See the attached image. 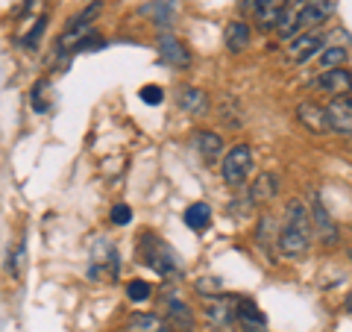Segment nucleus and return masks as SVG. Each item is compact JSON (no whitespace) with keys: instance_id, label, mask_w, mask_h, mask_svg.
<instances>
[{"instance_id":"obj_31","label":"nucleus","mask_w":352,"mask_h":332,"mask_svg":"<svg viewBox=\"0 0 352 332\" xmlns=\"http://www.w3.org/2000/svg\"><path fill=\"white\" fill-rule=\"evenodd\" d=\"M138 97L144 101L147 106H159L162 101H164V92H162V85H144L138 92Z\"/></svg>"},{"instance_id":"obj_20","label":"nucleus","mask_w":352,"mask_h":332,"mask_svg":"<svg viewBox=\"0 0 352 332\" xmlns=\"http://www.w3.org/2000/svg\"><path fill=\"white\" fill-rule=\"evenodd\" d=\"M126 329L129 332H170L168 320L159 318V315H150V312H138L126 320Z\"/></svg>"},{"instance_id":"obj_19","label":"nucleus","mask_w":352,"mask_h":332,"mask_svg":"<svg viewBox=\"0 0 352 332\" xmlns=\"http://www.w3.org/2000/svg\"><path fill=\"white\" fill-rule=\"evenodd\" d=\"M194 147H197V153H200L206 162H214L220 153H223V138H220L217 132L197 129V132H194Z\"/></svg>"},{"instance_id":"obj_2","label":"nucleus","mask_w":352,"mask_h":332,"mask_svg":"<svg viewBox=\"0 0 352 332\" xmlns=\"http://www.w3.org/2000/svg\"><path fill=\"white\" fill-rule=\"evenodd\" d=\"M141 259L147 268H153L159 276H179L182 273V259L170 245H164L159 236H141Z\"/></svg>"},{"instance_id":"obj_14","label":"nucleus","mask_w":352,"mask_h":332,"mask_svg":"<svg viewBox=\"0 0 352 332\" xmlns=\"http://www.w3.org/2000/svg\"><path fill=\"white\" fill-rule=\"evenodd\" d=\"M279 194V176L276 174H270V171H264V174H258L256 176V183L250 185V191H247V197L256 206H264V203H270L273 197Z\"/></svg>"},{"instance_id":"obj_16","label":"nucleus","mask_w":352,"mask_h":332,"mask_svg":"<svg viewBox=\"0 0 352 332\" xmlns=\"http://www.w3.org/2000/svg\"><path fill=\"white\" fill-rule=\"evenodd\" d=\"M296 118L302 121V127H308L311 132H326L329 129V115H326V106H317L311 101H305L296 106Z\"/></svg>"},{"instance_id":"obj_29","label":"nucleus","mask_w":352,"mask_h":332,"mask_svg":"<svg viewBox=\"0 0 352 332\" xmlns=\"http://www.w3.org/2000/svg\"><path fill=\"white\" fill-rule=\"evenodd\" d=\"M150 294H153V289H150L144 280H132L126 285V297H129L132 303H144V300H150Z\"/></svg>"},{"instance_id":"obj_4","label":"nucleus","mask_w":352,"mask_h":332,"mask_svg":"<svg viewBox=\"0 0 352 332\" xmlns=\"http://www.w3.org/2000/svg\"><path fill=\"white\" fill-rule=\"evenodd\" d=\"M335 12L332 0H305L302 6H296V21H294V39L302 32H314V27L326 24Z\"/></svg>"},{"instance_id":"obj_13","label":"nucleus","mask_w":352,"mask_h":332,"mask_svg":"<svg viewBox=\"0 0 352 332\" xmlns=\"http://www.w3.org/2000/svg\"><path fill=\"white\" fill-rule=\"evenodd\" d=\"M235 315H238L241 332H267V318H264V312L252 300H241Z\"/></svg>"},{"instance_id":"obj_24","label":"nucleus","mask_w":352,"mask_h":332,"mask_svg":"<svg viewBox=\"0 0 352 332\" xmlns=\"http://www.w3.org/2000/svg\"><path fill=\"white\" fill-rule=\"evenodd\" d=\"M147 15H153V21H156L159 27H170V21H173V3H170V0H153V6L147 9Z\"/></svg>"},{"instance_id":"obj_12","label":"nucleus","mask_w":352,"mask_h":332,"mask_svg":"<svg viewBox=\"0 0 352 332\" xmlns=\"http://www.w3.org/2000/svg\"><path fill=\"white\" fill-rule=\"evenodd\" d=\"M317 50H323V36H320V32H302V36L291 39V44H288V59L300 65V62L314 59Z\"/></svg>"},{"instance_id":"obj_23","label":"nucleus","mask_w":352,"mask_h":332,"mask_svg":"<svg viewBox=\"0 0 352 332\" xmlns=\"http://www.w3.org/2000/svg\"><path fill=\"white\" fill-rule=\"evenodd\" d=\"M346 48H340V44H335V48H323V53L317 56V62H320V68L329 71V68H344L346 62Z\"/></svg>"},{"instance_id":"obj_27","label":"nucleus","mask_w":352,"mask_h":332,"mask_svg":"<svg viewBox=\"0 0 352 332\" xmlns=\"http://www.w3.org/2000/svg\"><path fill=\"white\" fill-rule=\"evenodd\" d=\"M44 30H47V15H38V21L32 24V30L27 32V36L21 39V44H24L27 50H36L38 41H41V36H44Z\"/></svg>"},{"instance_id":"obj_33","label":"nucleus","mask_w":352,"mask_h":332,"mask_svg":"<svg viewBox=\"0 0 352 332\" xmlns=\"http://www.w3.org/2000/svg\"><path fill=\"white\" fill-rule=\"evenodd\" d=\"M302 3H305V0H285V6H294V9L302 6Z\"/></svg>"},{"instance_id":"obj_10","label":"nucleus","mask_w":352,"mask_h":332,"mask_svg":"<svg viewBox=\"0 0 352 332\" xmlns=\"http://www.w3.org/2000/svg\"><path fill=\"white\" fill-rule=\"evenodd\" d=\"M326 115H329V129L340 132V136H352V97L349 94L332 97V103L326 106Z\"/></svg>"},{"instance_id":"obj_26","label":"nucleus","mask_w":352,"mask_h":332,"mask_svg":"<svg viewBox=\"0 0 352 332\" xmlns=\"http://www.w3.org/2000/svg\"><path fill=\"white\" fill-rule=\"evenodd\" d=\"M24 259H27V247H24V241H18L15 250H9L6 271L12 273V276H21V271H24Z\"/></svg>"},{"instance_id":"obj_25","label":"nucleus","mask_w":352,"mask_h":332,"mask_svg":"<svg viewBox=\"0 0 352 332\" xmlns=\"http://www.w3.org/2000/svg\"><path fill=\"white\" fill-rule=\"evenodd\" d=\"M197 294H203L206 300L223 297V280H217V276H200V280H197Z\"/></svg>"},{"instance_id":"obj_17","label":"nucleus","mask_w":352,"mask_h":332,"mask_svg":"<svg viewBox=\"0 0 352 332\" xmlns=\"http://www.w3.org/2000/svg\"><path fill=\"white\" fill-rule=\"evenodd\" d=\"M250 39H252V30L247 21H232V24H226L223 30V44L229 53H241L250 48Z\"/></svg>"},{"instance_id":"obj_6","label":"nucleus","mask_w":352,"mask_h":332,"mask_svg":"<svg viewBox=\"0 0 352 332\" xmlns=\"http://www.w3.org/2000/svg\"><path fill=\"white\" fill-rule=\"evenodd\" d=\"M203 315H206L208 326H212L214 332H235L238 329L235 306L229 300H223V297H212V300H206Z\"/></svg>"},{"instance_id":"obj_32","label":"nucleus","mask_w":352,"mask_h":332,"mask_svg":"<svg viewBox=\"0 0 352 332\" xmlns=\"http://www.w3.org/2000/svg\"><path fill=\"white\" fill-rule=\"evenodd\" d=\"M38 6H41V0H27L24 9H21V15H24V18H32V12H36Z\"/></svg>"},{"instance_id":"obj_18","label":"nucleus","mask_w":352,"mask_h":332,"mask_svg":"<svg viewBox=\"0 0 352 332\" xmlns=\"http://www.w3.org/2000/svg\"><path fill=\"white\" fill-rule=\"evenodd\" d=\"M179 106L191 118H203V115H208V94L203 92V88L188 85V88H182L179 92Z\"/></svg>"},{"instance_id":"obj_28","label":"nucleus","mask_w":352,"mask_h":332,"mask_svg":"<svg viewBox=\"0 0 352 332\" xmlns=\"http://www.w3.org/2000/svg\"><path fill=\"white\" fill-rule=\"evenodd\" d=\"M47 88H50V83H47V80H41V83L32 85V92H30V106L36 109V112H47V109H50L47 97H44V92H47Z\"/></svg>"},{"instance_id":"obj_9","label":"nucleus","mask_w":352,"mask_h":332,"mask_svg":"<svg viewBox=\"0 0 352 332\" xmlns=\"http://www.w3.org/2000/svg\"><path fill=\"white\" fill-rule=\"evenodd\" d=\"M311 212V227H314V236H317V241L320 245H326V247H335L338 245V224L332 220V215L326 212V206L320 203V200H314V206L308 209Z\"/></svg>"},{"instance_id":"obj_21","label":"nucleus","mask_w":352,"mask_h":332,"mask_svg":"<svg viewBox=\"0 0 352 332\" xmlns=\"http://www.w3.org/2000/svg\"><path fill=\"white\" fill-rule=\"evenodd\" d=\"M185 227H188L191 232H206L208 224H212V206L208 203H191L188 209H185Z\"/></svg>"},{"instance_id":"obj_5","label":"nucleus","mask_w":352,"mask_h":332,"mask_svg":"<svg viewBox=\"0 0 352 332\" xmlns=\"http://www.w3.org/2000/svg\"><path fill=\"white\" fill-rule=\"evenodd\" d=\"M241 12L252 15L258 30L270 32L279 27V18L285 12V0H241Z\"/></svg>"},{"instance_id":"obj_22","label":"nucleus","mask_w":352,"mask_h":332,"mask_svg":"<svg viewBox=\"0 0 352 332\" xmlns=\"http://www.w3.org/2000/svg\"><path fill=\"white\" fill-rule=\"evenodd\" d=\"M258 245L270 253V247H276V238H279V229H276V220H273L270 215H264L258 220V232H256Z\"/></svg>"},{"instance_id":"obj_35","label":"nucleus","mask_w":352,"mask_h":332,"mask_svg":"<svg viewBox=\"0 0 352 332\" xmlns=\"http://www.w3.org/2000/svg\"><path fill=\"white\" fill-rule=\"evenodd\" d=\"M349 259H352V250H349Z\"/></svg>"},{"instance_id":"obj_30","label":"nucleus","mask_w":352,"mask_h":332,"mask_svg":"<svg viewBox=\"0 0 352 332\" xmlns=\"http://www.w3.org/2000/svg\"><path fill=\"white\" fill-rule=\"evenodd\" d=\"M109 220H112L115 227H126L129 220H132V206H126V203H115V206H112V215H109Z\"/></svg>"},{"instance_id":"obj_8","label":"nucleus","mask_w":352,"mask_h":332,"mask_svg":"<svg viewBox=\"0 0 352 332\" xmlns=\"http://www.w3.org/2000/svg\"><path fill=\"white\" fill-rule=\"evenodd\" d=\"M164 315H168V326L176 332H194V312L188 309V303L182 300L179 294H168L164 297Z\"/></svg>"},{"instance_id":"obj_11","label":"nucleus","mask_w":352,"mask_h":332,"mask_svg":"<svg viewBox=\"0 0 352 332\" xmlns=\"http://www.w3.org/2000/svg\"><path fill=\"white\" fill-rule=\"evenodd\" d=\"M317 92L323 94H332V97H340V94H349L352 92V71L349 68H329L317 76Z\"/></svg>"},{"instance_id":"obj_1","label":"nucleus","mask_w":352,"mask_h":332,"mask_svg":"<svg viewBox=\"0 0 352 332\" xmlns=\"http://www.w3.org/2000/svg\"><path fill=\"white\" fill-rule=\"evenodd\" d=\"M314 241V227H311V212L305 209L302 200H288L285 206V218L279 224V238L276 250L285 259H300L308 253Z\"/></svg>"},{"instance_id":"obj_34","label":"nucleus","mask_w":352,"mask_h":332,"mask_svg":"<svg viewBox=\"0 0 352 332\" xmlns=\"http://www.w3.org/2000/svg\"><path fill=\"white\" fill-rule=\"evenodd\" d=\"M346 312L352 315V289H349V294H346Z\"/></svg>"},{"instance_id":"obj_3","label":"nucleus","mask_w":352,"mask_h":332,"mask_svg":"<svg viewBox=\"0 0 352 332\" xmlns=\"http://www.w3.org/2000/svg\"><path fill=\"white\" fill-rule=\"evenodd\" d=\"M252 174V147L250 145H232L229 147V153L223 156V162H220V176H223L226 185L232 188H241Z\"/></svg>"},{"instance_id":"obj_7","label":"nucleus","mask_w":352,"mask_h":332,"mask_svg":"<svg viewBox=\"0 0 352 332\" xmlns=\"http://www.w3.org/2000/svg\"><path fill=\"white\" fill-rule=\"evenodd\" d=\"M88 273H91L94 280L97 276H100V280H115L118 276V253L106 238H100L94 245V256H91V268H88Z\"/></svg>"},{"instance_id":"obj_15","label":"nucleus","mask_w":352,"mask_h":332,"mask_svg":"<svg viewBox=\"0 0 352 332\" xmlns=\"http://www.w3.org/2000/svg\"><path fill=\"white\" fill-rule=\"evenodd\" d=\"M159 56L168 65H173V68H188L191 65L188 48H185L179 39H173V36H162L159 39Z\"/></svg>"}]
</instances>
